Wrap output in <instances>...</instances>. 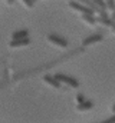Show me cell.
<instances>
[{
    "label": "cell",
    "instance_id": "4",
    "mask_svg": "<svg viewBox=\"0 0 115 123\" xmlns=\"http://www.w3.org/2000/svg\"><path fill=\"white\" fill-rule=\"evenodd\" d=\"M102 39H104V36L99 34V33L91 34V36H88V37H85V39L82 40V46H91V44H93V43L102 42Z\"/></svg>",
    "mask_w": 115,
    "mask_h": 123
},
{
    "label": "cell",
    "instance_id": "7",
    "mask_svg": "<svg viewBox=\"0 0 115 123\" xmlns=\"http://www.w3.org/2000/svg\"><path fill=\"white\" fill-rule=\"evenodd\" d=\"M43 82H46L49 86H52V87H55V89H59V87H60V82L58 80L55 76L46 74V76H43Z\"/></svg>",
    "mask_w": 115,
    "mask_h": 123
},
{
    "label": "cell",
    "instance_id": "3",
    "mask_svg": "<svg viewBox=\"0 0 115 123\" xmlns=\"http://www.w3.org/2000/svg\"><path fill=\"white\" fill-rule=\"evenodd\" d=\"M48 40H49L50 43L59 46V47H68V40H66L65 37L58 36V34H49V36H48Z\"/></svg>",
    "mask_w": 115,
    "mask_h": 123
},
{
    "label": "cell",
    "instance_id": "5",
    "mask_svg": "<svg viewBox=\"0 0 115 123\" xmlns=\"http://www.w3.org/2000/svg\"><path fill=\"white\" fill-rule=\"evenodd\" d=\"M29 43H30V39H29V37H23V39H12L10 43H9V46L13 47V49H16V47L28 46Z\"/></svg>",
    "mask_w": 115,
    "mask_h": 123
},
{
    "label": "cell",
    "instance_id": "15",
    "mask_svg": "<svg viewBox=\"0 0 115 123\" xmlns=\"http://www.w3.org/2000/svg\"><path fill=\"white\" fill-rule=\"evenodd\" d=\"M102 123H115V113H114V116H111L109 119H107V120H104Z\"/></svg>",
    "mask_w": 115,
    "mask_h": 123
},
{
    "label": "cell",
    "instance_id": "6",
    "mask_svg": "<svg viewBox=\"0 0 115 123\" xmlns=\"http://www.w3.org/2000/svg\"><path fill=\"white\" fill-rule=\"evenodd\" d=\"M96 23H99L102 26H108V27H112L115 25V22L111 19V16H98L96 17Z\"/></svg>",
    "mask_w": 115,
    "mask_h": 123
},
{
    "label": "cell",
    "instance_id": "8",
    "mask_svg": "<svg viewBox=\"0 0 115 123\" xmlns=\"http://www.w3.org/2000/svg\"><path fill=\"white\" fill-rule=\"evenodd\" d=\"M82 20L88 23V25H91V26H93V25H96V17L93 16V14H91V13H82Z\"/></svg>",
    "mask_w": 115,
    "mask_h": 123
},
{
    "label": "cell",
    "instance_id": "20",
    "mask_svg": "<svg viewBox=\"0 0 115 123\" xmlns=\"http://www.w3.org/2000/svg\"><path fill=\"white\" fill-rule=\"evenodd\" d=\"M33 1H36V0H33Z\"/></svg>",
    "mask_w": 115,
    "mask_h": 123
},
{
    "label": "cell",
    "instance_id": "2",
    "mask_svg": "<svg viewBox=\"0 0 115 123\" xmlns=\"http://www.w3.org/2000/svg\"><path fill=\"white\" fill-rule=\"evenodd\" d=\"M55 77H56L60 83H65V85H68V86H71V87H75V89H76V87L79 86V82H78L76 79L71 77V76H66V74L58 73V74H55Z\"/></svg>",
    "mask_w": 115,
    "mask_h": 123
},
{
    "label": "cell",
    "instance_id": "19",
    "mask_svg": "<svg viewBox=\"0 0 115 123\" xmlns=\"http://www.w3.org/2000/svg\"><path fill=\"white\" fill-rule=\"evenodd\" d=\"M112 112H114V113H115V103H114V105H112Z\"/></svg>",
    "mask_w": 115,
    "mask_h": 123
},
{
    "label": "cell",
    "instance_id": "11",
    "mask_svg": "<svg viewBox=\"0 0 115 123\" xmlns=\"http://www.w3.org/2000/svg\"><path fill=\"white\" fill-rule=\"evenodd\" d=\"M95 1V4L99 7V9H102V10H108V6H107V1L105 0H93Z\"/></svg>",
    "mask_w": 115,
    "mask_h": 123
},
{
    "label": "cell",
    "instance_id": "9",
    "mask_svg": "<svg viewBox=\"0 0 115 123\" xmlns=\"http://www.w3.org/2000/svg\"><path fill=\"white\" fill-rule=\"evenodd\" d=\"M92 107H93V103L89 102V100H85V102H82V103H78V106H76V109L81 110V112L89 110V109H92Z\"/></svg>",
    "mask_w": 115,
    "mask_h": 123
},
{
    "label": "cell",
    "instance_id": "17",
    "mask_svg": "<svg viewBox=\"0 0 115 123\" xmlns=\"http://www.w3.org/2000/svg\"><path fill=\"white\" fill-rule=\"evenodd\" d=\"M7 3H9V4H13V3H14V0H7Z\"/></svg>",
    "mask_w": 115,
    "mask_h": 123
},
{
    "label": "cell",
    "instance_id": "12",
    "mask_svg": "<svg viewBox=\"0 0 115 123\" xmlns=\"http://www.w3.org/2000/svg\"><path fill=\"white\" fill-rule=\"evenodd\" d=\"M107 1V6H108V10L112 12V9L115 7V0H105Z\"/></svg>",
    "mask_w": 115,
    "mask_h": 123
},
{
    "label": "cell",
    "instance_id": "18",
    "mask_svg": "<svg viewBox=\"0 0 115 123\" xmlns=\"http://www.w3.org/2000/svg\"><path fill=\"white\" fill-rule=\"evenodd\" d=\"M111 30H112V33H115V25L112 26V27H111Z\"/></svg>",
    "mask_w": 115,
    "mask_h": 123
},
{
    "label": "cell",
    "instance_id": "14",
    "mask_svg": "<svg viewBox=\"0 0 115 123\" xmlns=\"http://www.w3.org/2000/svg\"><path fill=\"white\" fill-rule=\"evenodd\" d=\"M76 100H78V103H82V102H85V96L82 93H79V94H76Z\"/></svg>",
    "mask_w": 115,
    "mask_h": 123
},
{
    "label": "cell",
    "instance_id": "1",
    "mask_svg": "<svg viewBox=\"0 0 115 123\" xmlns=\"http://www.w3.org/2000/svg\"><path fill=\"white\" fill-rule=\"evenodd\" d=\"M69 7L73 9V10H76V12H81V13H91V14H95V12H93L91 7H88L86 4L78 1V0H69Z\"/></svg>",
    "mask_w": 115,
    "mask_h": 123
},
{
    "label": "cell",
    "instance_id": "13",
    "mask_svg": "<svg viewBox=\"0 0 115 123\" xmlns=\"http://www.w3.org/2000/svg\"><path fill=\"white\" fill-rule=\"evenodd\" d=\"M22 1L25 3V6L29 7V9H30V7H33V4H35V1H33V0H22Z\"/></svg>",
    "mask_w": 115,
    "mask_h": 123
},
{
    "label": "cell",
    "instance_id": "16",
    "mask_svg": "<svg viewBox=\"0 0 115 123\" xmlns=\"http://www.w3.org/2000/svg\"><path fill=\"white\" fill-rule=\"evenodd\" d=\"M111 19H112V20L115 22V7L112 9V13H111Z\"/></svg>",
    "mask_w": 115,
    "mask_h": 123
},
{
    "label": "cell",
    "instance_id": "10",
    "mask_svg": "<svg viewBox=\"0 0 115 123\" xmlns=\"http://www.w3.org/2000/svg\"><path fill=\"white\" fill-rule=\"evenodd\" d=\"M29 36V30L28 29H20V30L14 31L12 34V39H23V37H28Z\"/></svg>",
    "mask_w": 115,
    "mask_h": 123
}]
</instances>
